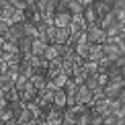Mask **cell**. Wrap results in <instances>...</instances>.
<instances>
[{"instance_id": "6da1fadb", "label": "cell", "mask_w": 125, "mask_h": 125, "mask_svg": "<svg viewBox=\"0 0 125 125\" xmlns=\"http://www.w3.org/2000/svg\"><path fill=\"white\" fill-rule=\"evenodd\" d=\"M84 35H86V43H96V45H103L107 41L105 37V31H101L96 27V23L94 25H88L86 31H84Z\"/></svg>"}, {"instance_id": "7a4b0ae2", "label": "cell", "mask_w": 125, "mask_h": 125, "mask_svg": "<svg viewBox=\"0 0 125 125\" xmlns=\"http://www.w3.org/2000/svg\"><path fill=\"white\" fill-rule=\"evenodd\" d=\"M103 90H105V101L113 103V101H117V98H119L121 92H125V86H119V84H113V82H107V84L103 86Z\"/></svg>"}, {"instance_id": "3957f363", "label": "cell", "mask_w": 125, "mask_h": 125, "mask_svg": "<svg viewBox=\"0 0 125 125\" xmlns=\"http://www.w3.org/2000/svg\"><path fill=\"white\" fill-rule=\"evenodd\" d=\"M23 37H25L23 25H10L8 31H6V35H4V41H8V43H19Z\"/></svg>"}, {"instance_id": "277c9868", "label": "cell", "mask_w": 125, "mask_h": 125, "mask_svg": "<svg viewBox=\"0 0 125 125\" xmlns=\"http://www.w3.org/2000/svg\"><path fill=\"white\" fill-rule=\"evenodd\" d=\"M92 8H94L96 17L103 19L105 14L111 12V0H96V2H92Z\"/></svg>"}, {"instance_id": "5b68a950", "label": "cell", "mask_w": 125, "mask_h": 125, "mask_svg": "<svg viewBox=\"0 0 125 125\" xmlns=\"http://www.w3.org/2000/svg\"><path fill=\"white\" fill-rule=\"evenodd\" d=\"M70 19H72V14H68V12H55L53 27L55 29H66L68 25H70Z\"/></svg>"}, {"instance_id": "8992f818", "label": "cell", "mask_w": 125, "mask_h": 125, "mask_svg": "<svg viewBox=\"0 0 125 125\" xmlns=\"http://www.w3.org/2000/svg\"><path fill=\"white\" fill-rule=\"evenodd\" d=\"M45 49H47V43H45V41L35 39L33 43H31V55H33V58H43Z\"/></svg>"}, {"instance_id": "52a82bcc", "label": "cell", "mask_w": 125, "mask_h": 125, "mask_svg": "<svg viewBox=\"0 0 125 125\" xmlns=\"http://www.w3.org/2000/svg\"><path fill=\"white\" fill-rule=\"evenodd\" d=\"M101 58H105V55H103V51H101V45H96V43H88V62H96L101 60Z\"/></svg>"}, {"instance_id": "ba28073f", "label": "cell", "mask_w": 125, "mask_h": 125, "mask_svg": "<svg viewBox=\"0 0 125 125\" xmlns=\"http://www.w3.org/2000/svg\"><path fill=\"white\" fill-rule=\"evenodd\" d=\"M29 82L33 84V88L37 92H41V90H45V86H47V76H45V74H35Z\"/></svg>"}, {"instance_id": "9c48e42d", "label": "cell", "mask_w": 125, "mask_h": 125, "mask_svg": "<svg viewBox=\"0 0 125 125\" xmlns=\"http://www.w3.org/2000/svg\"><path fill=\"white\" fill-rule=\"evenodd\" d=\"M12 14H14V8H12V4L6 0V2H4V6L0 8V21H2V23H10ZM10 25H12V23H10Z\"/></svg>"}, {"instance_id": "30bf717a", "label": "cell", "mask_w": 125, "mask_h": 125, "mask_svg": "<svg viewBox=\"0 0 125 125\" xmlns=\"http://www.w3.org/2000/svg\"><path fill=\"white\" fill-rule=\"evenodd\" d=\"M19 74L25 76L27 80H31V78L35 76V70H33V66H31L29 62H19Z\"/></svg>"}, {"instance_id": "8fae6325", "label": "cell", "mask_w": 125, "mask_h": 125, "mask_svg": "<svg viewBox=\"0 0 125 125\" xmlns=\"http://www.w3.org/2000/svg\"><path fill=\"white\" fill-rule=\"evenodd\" d=\"M72 51H74L80 60H86L88 58V43H76L74 47H72Z\"/></svg>"}, {"instance_id": "7c38bea8", "label": "cell", "mask_w": 125, "mask_h": 125, "mask_svg": "<svg viewBox=\"0 0 125 125\" xmlns=\"http://www.w3.org/2000/svg\"><path fill=\"white\" fill-rule=\"evenodd\" d=\"M43 60H45V62L60 60V55H58V49H55V45H53V43H49V45H47V49H45V53H43Z\"/></svg>"}, {"instance_id": "4fadbf2b", "label": "cell", "mask_w": 125, "mask_h": 125, "mask_svg": "<svg viewBox=\"0 0 125 125\" xmlns=\"http://www.w3.org/2000/svg\"><path fill=\"white\" fill-rule=\"evenodd\" d=\"M25 109V103L23 101H14V103H8V111L12 113V117L17 119L19 115H21V111Z\"/></svg>"}, {"instance_id": "5bb4252c", "label": "cell", "mask_w": 125, "mask_h": 125, "mask_svg": "<svg viewBox=\"0 0 125 125\" xmlns=\"http://www.w3.org/2000/svg\"><path fill=\"white\" fill-rule=\"evenodd\" d=\"M68 37H70V33H68V29H58V31H55V39H53V43L66 45V43H68Z\"/></svg>"}, {"instance_id": "9a60e30c", "label": "cell", "mask_w": 125, "mask_h": 125, "mask_svg": "<svg viewBox=\"0 0 125 125\" xmlns=\"http://www.w3.org/2000/svg\"><path fill=\"white\" fill-rule=\"evenodd\" d=\"M72 72H74V62H72L70 58L62 60V74H66L68 78H70V76H72Z\"/></svg>"}, {"instance_id": "2e32d148", "label": "cell", "mask_w": 125, "mask_h": 125, "mask_svg": "<svg viewBox=\"0 0 125 125\" xmlns=\"http://www.w3.org/2000/svg\"><path fill=\"white\" fill-rule=\"evenodd\" d=\"M68 12L70 14H82L80 0H68Z\"/></svg>"}, {"instance_id": "e0dca14e", "label": "cell", "mask_w": 125, "mask_h": 125, "mask_svg": "<svg viewBox=\"0 0 125 125\" xmlns=\"http://www.w3.org/2000/svg\"><path fill=\"white\" fill-rule=\"evenodd\" d=\"M25 21H27L25 10H14V14H12V19H10V23H12V25H23Z\"/></svg>"}, {"instance_id": "ac0fdd59", "label": "cell", "mask_w": 125, "mask_h": 125, "mask_svg": "<svg viewBox=\"0 0 125 125\" xmlns=\"http://www.w3.org/2000/svg\"><path fill=\"white\" fill-rule=\"evenodd\" d=\"M49 82H51L55 88H64V86H66V82H68V76H66V74H60V76H55L53 80H49Z\"/></svg>"}, {"instance_id": "d6986e66", "label": "cell", "mask_w": 125, "mask_h": 125, "mask_svg": "<svg viewBox=\"0 0 125 125\" xmlns=\"http://www.w3.org/2000/svg\"><path fill=\"white\" fill-rule=\"evenodd\" d=\"M4 98H6V103H14V101H21V94L14 90V88H10V90L4 92Z\"/></svg>"}, {"instance_id": "ffe728a7", "label": "cell", "mask_w": 125, "mask_h": 125, "mask_svg": "<svg viewBox=\"0 0 125 125\" xmlns=\"http://www.w3.org/2000/svg\"><path fill=\"white\" fill-rule=\"evenodd\" d=\"M103 125H125V119H115L111 115L103 117Z\"/></svg>"}, {"instance_id": "44dd1931", "label": "cell", "mask_w": 125, "mask_h": 125, "mask_svg": "<svg viewBox=\"0 0 125 125\" xmlns=\"http://www.w3.org/2000/svg\"><path fill=\"white\" fill-rule=\"evenodd\" d=\"M84 86L88 88V90H94V88H98V82H96V76H88L86 80H84Z\"/></svg>"}, {"instance_id": "7402d4cb", "label": "cell", "mask_w": 125, "mask_h": 125, "mask_svg": "<svg viewBox=\"0 0 125 125\" xmlns=\"http://www.w3.org/2000/svg\"><path fill=\"white\" fill-rule=\"evenodd\" d=\"M92 101H105V90H103V86H98L92 90Z\"/></svg>"}, {"instance_id": "603a6c76", "label": "cell", "mask_w": 125, "mask_h": 125, "mask_svg": "<svg viewBox=\"0 0 125 125\" xmlns=\"http://www.w3.org/2000/svg\"><path fill=\"white\" fill-rule=\"evenodd\" d=\"M55 12H68V0H58ZM68 14H70V12H68Z\"/></svg>"}, {"instance_id": "cb8c5ba5", "label": "cell", "mask_w": 125, "mask_h": 125, "mask_svg": "<svg viewBox=\"0 0 125 125\" xmlns=\"http://www.w3.org/2000/svg\"><path fill=\"white\" fill-rule=\"evenodd\" d=\"M8 27H10V23H2V21H0V37H2V39H4V35H6Z\"/></svg>"}, {"instance_id": "d4e9b609", "label": "cell", "mask_w": 125, "mask_h": 125, "mask_svg": "<svg viewBox=\"0 0 125 125\" xmlns=\"http://www.w3.org/2000/svg\"><path fill=\"white\" fill-rule=\"evenodd\" d=\"M8 109V103H6V98H0V115H2L4 111Z\"/></svg>"}, {"instance_id": "484cf974", "label": "cell", "mask_w": 125, "mask_h": 125, "mask_svg": "<svg viewBox=\"0 0 125 125\" xmlns=\"http://www.w3.org/2000/svg\"><path fill=\"white\" fill-rule=\"evenodd\" d=\"M4 125H19V121L14 117H10V119H6V121H4Z\"/></svg>"}, {"instance_id": "4316f807", "label": "cell", "mask_w": 125, "mask_h": 125, "mask_svg": "<svg viewBox=\"0 0 125 125\" xmlns=\"http://www.w3.org/2000/svg\"><path fill=\"white\" fill-rule=\"evenodd\" d=\"M0 98H4V90H2V88H0Z\"/></svg>"}, {"instance_id": "83f0119b", "label": "cell", "mask_w": 125, "mask_h": 125, "mask_svg": "<svg viewBox=\"0 0 125 125\" xmlns=\"http://www.w3.org/2000/svg\"><path fill=\"white\" fill-rule=\"evenodd\" d=\"M2 45H4V39H2V37H0V47H2Z\"/></svg>"}, {"instance_id": "f1b7e54d", "label": "cell", "mask_w": 125, "mask_h": 125, "mask_svg": "<svg viewBox=\"0 0 125 125\" xmlns=\"http://www.w3.org/2000/svg\"><path fill=\"white\" fill-rule=\"evenodd\" d=\"M0 58H2V47H0Z\"/></svg>"}]
</instances>
